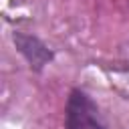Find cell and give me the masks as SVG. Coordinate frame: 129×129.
<instances>
[{
	"label": "cell",
	"mask_w": 129,
	"mask_h": 129,
	"mask_svg": "<svg viewBox=\"0 0 129 129\" xmlns=\"http://www.w3.org/2000/svg\"><path fill=\"white\" fill-rule=\"evenodd\" d=\"M64 129H109L97 103L83 89H73L64 105Z\"/></svg>",
	"instance_id": "cell-1"
},
{
	"label": "cell",
	"mask_w": 129,
	"mask_h": 129,
	"mask_svg": "<svg viewBox=\"0 0 129 129\" xmlns=\"http://www.w3.org/2000/svg\"><path fill=\"white\" fill-rule=\"evenodd\" d=\"M12 40H14V46L16 50L26 58L28 67L34 71V73H40L52 58H54V52L34 34H26V32H14L12 34Z\"/></svg>",
	"instance_id": "cell-2"
}]
</instances>
